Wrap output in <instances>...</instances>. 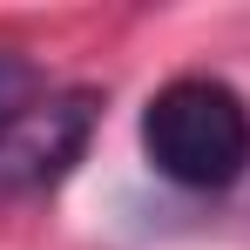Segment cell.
<instances>
[{"instance_id": "obj_1", "label": "cell", "mask_w": 250, "mask_h": 250, "mask_svg": "<svg viewBox=\"0 0 250 250\" xmlns=\"http://www.w3.org/2000/svg\"><path fill=\"white\" fill-rule=\"evenodd\" d=\"M142 156L176 189H230L250 169V108L216 75H176L142 108Z\"/></svg>"}, {"instance_id": "obj_2", "label": "cell", "mask_w": 250, "mask_h": 250, "mask_svg": "<svg viewBox=\"0 0 250 250\" xmlns=\"http://www.w3.org/2000/svg\"><path fill=\"white\" fill-rule=\"evenodd\" d=\"M95 108L102 102L88 88H47L14 122H0V196H27V189L61 183L95 128Z\"/></svg>"}, {"instance_id": "obj_3", "label": "cell", "mask_w": 250, "mask_h": 250, "mask_svg": "<svg viewBox=\"0 0 250 250\" xmlns=\"http://www.w3.org/2000/svg\"><path fill=\"white\" fill-rule=\"evenodd\" d=\"M34 95H47L41 68L27 61V54H14V47H0V122H14Z\"/></svg>"}]
</instances>
